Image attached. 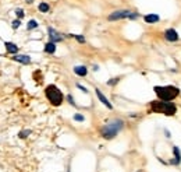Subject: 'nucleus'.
<instances>
[{"instance_id": "f257e3e1", "label": "nucleus", "mask_w": 181, "mask_h": 172, "mask_svg": "<svg viewBox=\"0 0 181 172\" xmlns=\"http://www.w3.org/2000/svg\"><path fill=\"white\" fill-rule=\"evenodd\" d=\"M149 111L153 113H163L166 116H174L177 113V106L171 101H152L149 104Z\"/></svg>"}, {"instance_id": "f03ea898", "label": "nucleus", "mask_w": 181, "mask_h": 172, "mask_svg": "<svg viewBox=\"0 0 181 172\" xmlns=\"http://www.w3.org/2000/svg\"><path fill=\"white\" fill-rule=\"evenodd\" d=\"M153 91H155L156 97L162 101H173L180 95V88L174 87V85H163V87L156 85L153 87Z\"/></svg>"}, {"instance_id": "7ed1b4c3", "label": "nucleus", "mask_w": 181, "mask_h": 172, "mask_svg": "<svg viewBox=\"0 0 181 172\" xmlns=\"http://www.w3.org/2000/svg\"><path fill=\"white\" fill-rule=\"evenodd\" d=\"M45 95H46L47 101H49L53 106H60L64 101L63 93H61L57 85H54V84H49L45 88Z\"/></svg>"}, {"instance_id": "20e7f679", "label": "nucleus", "mask_w": 181, "mask_h": 172, "mask_svg": "<svg viewBox=\"0 0 181 172\" xmlns=\"http://www.w3.org/2000/svg\"><path fill=\"white\" fill-rule=\"evenodd\" d=\"M124 127V122L121 120V119H116V120H111L110 123H107L106 126L102 127V136L105 138H107V140H110V138L116 137L117 134H119V132Z\"/></svg>"}, {"instance_id": "39448f33", "label": "nucleus", "mask_w": 181, "mask_h": 172, "mask_svg": "<svg viewBox=\"0 0 181 172\" xmlns=\"http://www.w3.org/2000/svg\"><path fill=\"white\" fill-rule=\"evenodd\" d=\"M139 14L134 13L131 10H119V11H113L110 16L107 17L109 21H117V20H123V18H128V20H135L138 18Z\"/></svg>"}, {"instance_id": "423d86ee", "label": "nucleus", "mask_w": 181, "mask_h": 172, "mask_svg": "<svg viewBox=\"0 0 181 172\" xmlns=\"http://www.w3.org/2000/svg\"><path fill=\"white\" fill-rule=\"evenodd\" d=\"M164 38H166V41H169V42H177L178 41V32L175 31L174 28H169L164 31Z\"/></svg>"}, {"instance_id": "0eeeda50", "label": "nucleus", "mask_w": 181, "mask_h": 172, "mask_svg": "<svg viewBox=\"0 0 181 172\" xmlns=\"http://www.w3.org/2000/svg\"><path fill=\"white\" fill-rule=\"evenodd\" d=\"M47 34H49V38L52 42H61L63 41V37L54 28H52V27H47Z\"/></svg>"}, {"instance_id": "6e6552de", "label": "nucleus", "mask_w": 181, "mask_h": 172, "mask_svg": "<svg viewBox=\"0 0 181 172\" xmlns=\"http://www.w3.org/2000/svg\"><path fill=\"white\" fill-rule=\"evenodd\" d=\"M95 93H96V95H97V98H99V101L102 102V104L105 105V106H107L109 109H113V105H111V104H110V101H109V99L106 98L105 95H103L102 91H100L99 88H95Z\"/></svg>"}, {"instance_id": "1a4fd4ad", "label": "nucleus", "mask_w": 181, "mask_h": 172, "mask_svg": "<svg viewBox=\"0 0 181 172\" xmlns=\"http://www.w3.org/2000/svg\"><path fill=\"white\" fill-rule=\"evenodd\" d=\"M13 60L22 63V65H29L31 63V57L27 56V55H15V56H13Z\"/></svg>"}, {"instance_id": "9d476101", "label": "nucleus", "mask_w": 181, "mask_h": 172, "mask_svg": "<svg viewBox=\"0 0 181 172\" xmlns=\"http://www.w3.org/2000/svg\"><path fill=\"white\" fill-rule=\"evenodd\" d=\"M144 20L148 24H156V23H159L160 17L157 14H146V16H144Z\"/></svg>"}, {"instance_id": "9b49d317", "label": "nucleus", "mask_w": 181, "mask_h": 172, "mask_svg": "<svg viewBox=\"0 0 181 172\" xmlns=\"http://www.w3.org/2000/svg\"><path fill=\"white\" fill-rule=\"evenodd\" d=\"M173 154H174V160H173V164L174 165H178L181 162V152H180V148L175 146H173Z\"/></svg>"}, {"instance_id": "f8f14e48", "label": "nucleus", "mask_w": 181, "mask_h": 172, "mask_svg": "<svg viewBox=\"0 0 181 172\" xmlns=\"http://www.w3.org/2000/svg\"><path fill=\"white\" fill-rule=\"evenodd\" d=\"M74 73L77 74V76H80V77H85L86 74H88V69H86L85 66H75Z\"/></svg>"}, {"instance_id": "ddd939ff", "label": "nucleus", "mask_w": 181, "mask_h": 172, "mask_svg": "<svg viewBox=\"0 0 181 172\" xmlns=\"http://www.w3.org/2000/svg\"><path fill=\"white\" fill-rule=\"evenodd\" d=\"M4 46H6V49H7L8 53L15 55L17 52H18V46H17L14 42H4Z\"/></svg>"}, {"instance_id": "4468645a", "label": "nucleus", "mask_w": 181, "mask_h": 172, "mask_svg": "<svg viewBox=\"0 0 181 172\" xmlns=\"http://www.w3.org/2000/svg\"><path fill=\"white\" fill-rule=\"evenodd\" d=\"M45 52L49 55H53L56 52V42H52V41H49L47 43H45Z\"/></svg>"}, {"instance_id": "2eb2a0df", "label": "nucleus", "mask_w": 181, "mask_h": 172, "mask_svg": "<svg viewBox=\"0 0 181 172\" xmlns=\"http://www.w3.org/2000/svg\"><path fill=\"white\" fill-rule=\"evenodd\" d=\"M39 11L41 13H49L50 11V6L47 3H45V2H42V3H39Z\"/></svg>"}, {"instance_id": "dca6fc26", "label": "nucleus", "mask_w": 181, "mask_h": 172, "mask_svg": "<svg viewBox=\"0 0 181 172\" xmlns=\"http://www.w3.org/2000/svg\"><path fill=\"white\" fill-rule=\"evenodd\" d=\"M38 25H39V24L36 23L35 20H29V23L27 24V28L28 29H35V28H38Z\"/></svg>"}, {"instance_id": "f3484780", "label": "nucleus", "mask_w": 181, "mask_h": 172, "mask_svg": "<svg viewBox=\"0 0 181 172\" xmlns=\"http://www.w3.org/2000/svg\"><path fill=\"white\" fill-rule=\"evenodd\" d=\"M70 37L75 38V39L78 41L80 43H85V37H82V35H77V34H70Z\"/></svg>"}, {"instance_id": "a211bd4d", "label": "nucleus", "mask_w": 181, "mask_h": 172, "mask_svg": "<svg viewBox=\"0 0 181 172\" xmlns=\"http://www.w3.org/2000/svg\"><path fill=\"white\" fill-rule=\"evenodd\" d=\"M29 134H31V130H21V132L18 133V137L19 138H27Z\"/></svg>"}, {"instance_id": "6ab92c4d", "label": "nucleus", "mask_w": 181, "mask_h": 172, "mask_svg": "<svg viewBox=\"0 0 181 172\" xmlns=\"http://www.w3.org/2000/svg\"><path fill=\"white\" fill-rule=\"evenodd\" d=\"M74 120L75 122H84V120H85V118H84V115H81V113H75V115H74Z\"/></svg>"}, {"instance_id": "aec40b11", "label": "nucleus", "mask_w": 181, "mask_h": 172, "mask_svg": "<svg viewBox=\"0 0 181 172\" xmlns=\"http://www.w3.org/2000/svg\"><path fill=\"white\" fill-rule=\"evenodd\" d=\"M19 25H21V21H19V18H18V20H14L13 23H11V27H13L14 29H17Z\"/></svg>"}, {"instance_id": "412c9836", "label": "nucleus", "mask_w": 181, "mask_h": 172, "mask_svg": "<svg viewBox=\"0 0 181 172\" xmlns=\"http://www.w3.org/2000/svg\"><path fill=\"white\" fill-rule=\"evenodd\" d=\"M119 81H120V77H114L113 80H109V81H107V85H114V84H117Z\"/></svg>"}, {"instance_id": "4be33fe9", "label": "nucleus", "mask_w": 181, "mask_h": 172, "mask_svg": "<svg viewBox=\"0 0 181 172\" xmlns=\"http://www.w3.org/2000/svg\"><path fill=\"white\" fill-rule=\"evenodd\" d=\"M15 14H17V17H18V18H22V17H24V10H22V9H17L15 10Z\"/></svg>"}, {"instance_id": "5701e85b", "label": "nucleus", "mask_w": 181, "mask_h": 172, "mask_svg": "<svg viewBox=\"0 0 181 172\" xmlns=\"http://www.w3.org/2000/svg\"><path fill=\"white\" fill-rule=\"evenodd\" d=\"M67 101H68V102H70V104H71V105H74V106H75L74 98H72V95H71V94H68V95H67Z\"/></svg>"}, {"instance_id": "b1692460", "label": "nucleus", "mask_w": 181, "mask_h": 172, "mask_svg": "<svg viewBox=\"0 0 181 172\" xmlns=\"http://www.w3.org/2000/svg\"><path fill=\"white\" fill-rule=\"evenodd\" d=\"M77 87H78V88H80V90H81V91H82V93L88 94V90H86V88H85V87H84V85H81V84H77Z\"/></svg>"}, {"instance_id": "393cba45", "label": "nucleus", "mask_w": 181, "mask_h": 172, "mask_svg": "<svg viewBox=\"0 0 181 172\" xmlns=\"http://www.w3.org/2000/svg\"><path fill=\"white\" fill-rule=\"evenodd\" d=\"M164 133H166V137H170V133H169V130H164Z\"/></svg>"}, {"instance_id": "a878e982", "label": "nucleus", "mask_w": 181, "mask_h": 172, "mask_svg": "<svg viewBox=\"0 0 181 172\" xmlns=\"http://www.w3.org/2000/svg\"><path fill=\"white\" fill-rule=\"evenodd\" d=\"M32 2H33V0H27V3H29V4L32 3Z\"/></svg>"}]
</instances>
